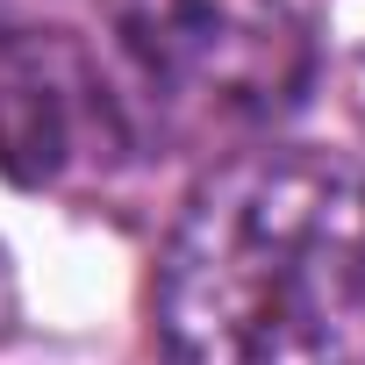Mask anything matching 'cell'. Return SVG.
<instances>
[{"instance_id": "cell-1", "label": "cell", "mask_w": 365, "mask_h": 365, "mask_svg": "<svg viewBox=\"0 0 365 365\" xmlns=\"http://www.w3.org/2000/svg\"><path fill=\"white\" fill-rule=\"evenodd\" d=\"M172 365H365V165L251 143L187 194L150 287Z\"/></svg>"}, {"instance_id": "cell-2", "label": "cell", "mask_w": 365, "mask_h": 365, "mask_svg": "<svg viewBox=\"0 0 365 365\" xmlns=\"http://www.w3.org/2000/svg\"><path fill=\"white\" fill-rule=\"evenodd\" d=\"M101 29L158 136H258L315 86L301 0H101Z\"/></svg>"}, {"instance_id": "cell-3", "label": "cell", "mask_w": 365, "mask_h": 365, "mask_svg": "<svg viewBox=\"0 0 365 365\" xmlns=\"http://www.w3.org/2000/svg\"><path fill=\"white\" fill-rule=\"evenodd\" d=\"M136 158V108L115 93L101 58L36 22L0 51V172L29 194H79Z\"/></svg>"}, {"instance_id": "cell-4", "label": "cell", "mask_w": 365, "mask_h": 365, "mask_svg": "<svg viewBox=\"0 0 365 365\" xmlns=\"http://www.w3.org/2000/svg\"><path fill=\"white\" fill-rule=\"evenodd\" d=\"M36 22H51V0H0V51L22 29H36Z\"/></svg>"}, {"instance_id": "cell-5", "label": "cell", "mask_w": 365, "mask_h": 365, "mask_svg": "<svg viewBox=\"0 0 365 365\" xmlns=\"http://www.w3.org/2000/svg\"><path fill=\"white\" fill-rule=\"evenodd\" d=\"M15 308H22L15 301V265H8V251H0V336L15 329Z\"/></svg>"}]
</instances>
